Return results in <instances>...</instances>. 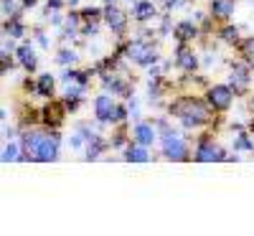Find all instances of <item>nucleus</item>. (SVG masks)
Listing matches in <instances>:
<instances>
[{"instance_id":"23","label":"nucleus","mask_w":254,"mask_h":236,"mask_svg":"<svg viewBox=\"0 0 254 236\" xmlns=\"http://www.w3.org/2000/svg\"><path fill=\"white\" fill-rule=\"evenodd\" d=\"M102 147H104V145H102V140H99L97 135H92V137H89V150H87V153H89V158H92V160H94V158H99V153H102Z\"/></svg>"},{"instance_id":"31","label":"nucleus","mask_w":254,"mask_h":236,"mask_svg":"<svg viewBox=\"0 0 254 236\" xmlns=\"http://www.w3.org/2000/svg\"><path fill=\"white\" fill-rule=\"evenodd\" d=\"M104 3H110V5H112V3H115V0H104Z\"/></svg>"},{"instance_id":"24","label":"nucleus","mask_w":254,"mask_h":236,"mask_svg":"<svg viewBox=\"0 0 254 236\" xmlns=\"http://www.w3.org/2000/svg\"><path fill=\"white\" fill-rule=\"evenodd\" d=\"M221 38L226 41V44H237V41H239V31L231 28V26H226V28L221 31Z\"/></svg>"},{"instance_id":"18","label":"nucleus","mask_w":254,"mask_h":236,"mask_svg":"<svg viewBox=\"0 0 254 236\" xmlns=\"http://www.w3.org/2000/svg\"><path fill=\"white\" fill-rule=\"evenodd\" d=\"M239 54L244 56L247 63H252V66H254V36H249V38L242 41V44H239Z\"/></svg>"},{"instance_id":"5","label":"nucleus","mask_w":254,"mask_h":236,"mask_svg":"<svg viewBox=\"0 0 254 236\" xmlns=\"http://www.w3.org/2000/svg\"><path fill=\"white\" fill-rule=\"evenodd\" d=\"M196 160H198V163H221V160H226V155H224V150H221L216 142L201 140V145H198V150H196Z\"/></svg>"},{"instance_id":"19","label":"nucleus","mask_w":254,"mask_h":236,"mask_svg":"<svg viewBox=\"0 0 254 236\" xmlns=\"http://www.w3.org/2000/svg\"><path fill=\"white\" fill-rule=\"evenodd\" d=\"M5 33L18 38V36H23V23L18 20V15H10V20H5Z\"/></svg>"},{"instance_id":"8","label":"nucleus","mask_w":254,"mask_h":236,"mask_svg":"<svg viewBox=\"0 0 254 236\" xmlns=\"http://www.w3.org/2000/svg\"><path fill=\"white\" fill-rule=\"evenodd\" d=\"M155 127L153 124H147V122H140V124H135V130H132V140L137 142V145H153L155 142Z\"/></svg>"},{"instance_id":"1","label":"nucleus","mask_w":254,"mask_h":236,"mask_svg":"<svg viewBox=\"0 0 254 236\" xmlns=\"http://www.w3.org/2000/svg\"><path fill=\"white\" fill-rule=\"evenodd\" d=\"M171 112L186 124V127H203L208 124L211 119V112H208V107L196 99V97H181L178 102L171 104Z\"/></svg>"},{"instance_id":"14","label":"nucleus","mask_w":254,"mask_h":236,"mask_svg":"<svg viewBox=\"0 0 254 236\" xmlns=\"http://www.w3.org/2000/svg\"><path fill=\"white\" fill-rule=\"evenodd\" d=\"M44 117H46V124H54V127H59L61 122H64V107L61 104H56V102H51L46 110H44Z\"/></svg>"},{"instance_id":"22","label":"nucleus","mask_w":254,"mask_h":236,"mask_svg":"<svg viewBox=\"0 0 254 236\" xmlns=\"http://www.w3.org/2000/svg\"><path fill=\"white\" fill-rule=\"evenodd\" d=\"M18 153H20L18 145H15V142H10V145L3 150V155H0V160H3V163H13V160H18Z\"/></svg>"},{"instance_id":"20","label":"nucleus","mask_w":254,"mask_h":236,"mask_svg":"<svg viewBox=\"0 0 254 236\" xmlns=\"http://www.w3.org/2000/svg\"><path fill=\"white\" fill-rule=\"evenodd\" d=\"M145 49H147V44H142V41H132V44L127 46V56L135 59V63H137V59L145 54Z\"/></svg>"},{"instance_id":"11","label":"nucleus","mask_w":254,"mask_h":236,"mask_svg":"<svg viewBox=\"0 0 254 236\" xmlns=\"http://www.w3.org/2000/svg\"><path fill=\"white\" fill-rule=\"evenodd\" d=\"M18 59H20V66H23L26 71H33L38 66V59H36V49L31 44H23L18 49Z\"/></svg>"},{"instance_id":"13","label":"nucleus","mask_w":254,"mask_h":236,"mask_svg":"<svg viewBox=\"0 0 254 236\" xmlns=\"http://www.w3.org/2000/svg\"><path fill=\"white\" fill-rule=\"evenodd\" d=\"M125 158L130 160V163H147V160H150V155H147V147H145V145H137V142H132L130 147H127Z\"/></svg>"},{"instance_id":"17","label":"nucleus","mask_w":254,"mask_h":236,"mask_svg":"<svg viewBox=\"0 0 254 236\" xmlns=\"http://www.w3.org/2000/svg\"><path fill=\"white\" fill-rule=\"evenodd\" d=\"M36 89H38L41 97H54V76H51V74H41Z\"/></svg>"},{"instance_id":"10","label":"nucleus","mask_w":254,"mask_h":236,"mask_svg":"<svg viewBox=\"0 0 254 236\" xmlns=\"http://www.w3.org/2000/svg\"><path fill=\"white\" fill-rule=\"evenodd\" d=\"M176 63H178V69H183V71H196V69H198V56L190 51V49L181 46V49H178Z\"/></svg>"},{"instance_id":"29","label":"nucleus","mask_w":254,"mask_h":236,"mask_svg":"<svg viewBox=\"0 0 254 236\" xmlns=\"http://www.w3.org/2000/svg\"><path fill=\"white\" fill-rule=\"evenodd\" d=\"M20 3H23V5L28 8V5H36V0H20Z\"/></svg>"},{"instance_id":"25","label":"nucleus","mask_w":254,"mask_h":236,"mask_svg":"<svg viewBox=\"0 0 254 236\" xmlns=\"http://www.w3.org/2000/svg\"><path fill=\"white\" fill-rule=\"evenodd\" d=\"M56 61H59V63H74V61H76V54L69 51V49H64V51H59Z\"/></svg>"},{"instance_id":"28","label":"nucleus","mask_w":254,"mask_h":236,"mask_svg":"<svg viewBox=\"0 0 254 236\" xmlns=\"http://www.w3.org/2000/svg\"><path fill=\"white\" fill-rule=\"evenodd\" d=\"M237 147H239V150H249V147H254V145L247 140V135H242V137L237 140Z\"/></svg>"},{"instance_id":"3","label":"nucleus","mask_w":254,"mask_h":236,"mask_svg":"<svg viewBox=\"0 0 254 236\" xmlns=\"http://www.w3.org/2000/svg\"><path fill=\"white\" fill-rule=\"evenodd\" d=\"M206 97H208V107L214 112H226L231 102H234V92H231V87H224V84H214Z\"/></svg>"},{"instance_id":"16","label":"nucleus","mask_w":254,"mask_h":236,"mask_svg":"<svg viewBox=\"0 0 254 236\" xmlns=\"http://www.w3.org/2000/svg\"><path fill=\"white\" fill-rule=\"evenodd\" d=\"M155 15V5L147 3V0H140V3H135V18L137 20H150Z\"/></svg>"},{"instance_id":"26","label":"nucleus","mask_w":254,"mask_h":236,"mask_svg":"<svg viewBox=\"0 0 254 236\" xmlns=\"http://www.w3.org/2000/svg\"><path fill=\"white\" fill-rule=\"evenodd\" d=\"M99 15H102V10H97V8H87L81 13V18L87 20V23H94V20H99Z\"/></svg>"},{"instance_id":"9","label":"nucleus","mask_w":254,"mask_h":236,"mask_svg":"<svg viewBox=\"0 0 254 236\" xmlns=\"http://www.w3.org/2000/svg\"><path fill=\"white\" fill-rule=\"evenodd\" d=\"M104 20H107V26H110L115 33H122V31L127 28V15H125L122 10L112 8V5L104 10Z\"/></svg>"},{"instance_id":"21","label":"nucleus","mask_w":254,"mask_h":236,"mask_svg":"<svg viewBox=\"0 0 254 236\" xmlns=\"http://www.w3.org/2000/svg\"><path fill=\"white\" fill-rule=\"evenodd\" d=\"M155 61H158V51H155V49H150V46H147V49H145V54L137 59L140 66H150V63H155Z\"/></svg>"},{"instance_id":"12","label":"nucleus","mask_w":254,"mask_h":236,"mask_svg":"<svg viewBox=\"0 0 254 236\" xmlns=\"http://www.w3.org/2000/svg\"><path fill=\"white\" fill-rule=\"evenodd\" d=\"M231 13H234V0H211V15L226 20Z\"/></svg>"},{"instance_id":"30","label":"nucleus","mask_w":254,"mask_h":236,"mask_svg":"<svg viewBox=\"0 0 254 236\" xmlns=\"http://www.w3.org/2000/svg\"><path fill=\"white\" fill-rule=\"evenodd\" d=\"M252 135H254V119H252Z\"/></svg>"},{"instance_id":"7","label":"nucleus","mask_w":254,"mask_h":236,"mask_svg":"<svg viewBox=\"0 0 254 236\" xmlns=\"http://www.w3.org/2000/svg\"><path fill=\"white\" fill-rule=\"evenodd\" d=\"M231 87H234L231 89L234 94H242L249 87V69L242 66V63H234V69H231Z\"/></svg>"},{"instance_id":"27","label":"nucleus","mask_w":254,"mask_h":236,"mask_svg":"<svg viewBox=\"0 0 254 236\" xmlns=\"http://www.w3.org/2000/svg\"><path fill=\"white\" fill-rule=\"evenodd\" d=\"M125 117H127V110H125V107H117V104H115V110H112V119H110V122H122Z\"/></svg>"},{"instance_id":"15","label":"nucleus","mask_w":254,"mask_h":236,"mask_svg":"<svg viewBox=\"0 0 254 236\" xmlns=\"http://www.w3.org/2000/svg\"><path fill=\"white\" fill-rule=\"evenodd\" d=\"M196 26L190 23V20H181V23L176 26V38L181 41V44H186V41H190V38H196Z\"/></svg>"},{"instance_id":"6","label":"nucleus","mask_w":254,"mask_h":236,"mask_svg":"<svg viewBox=\"0 0 254 236\" xmlns=\"http://www.w3.org/2000/svg\"><path fill=\"white\" fill-rule=\"evenodd\" d=\"M112 110H115V99L110 94H99L94 99V115L99 122H110L112 119Z\"/></svg>"},{"instance_id":"2","label":"nucleus","mask_w":254,"mask_h":236,"mask_svg":"<svg viewBox=\"0 0 254 236\" xmlns=\"http://www.w3.org/2000/svg\"><path fill=\"white\" fill-rule=\"evenodd\" d=\"M59 158V137L56 135H41L33 150V160L38 163H54Z\"/></svg>"},{"instance_id":"4","label":"nucleus","mask_w":254,"mask_h":236,"mask_svg":"<svg viewBox=\"0 0 254 236\" xmlns=\"http://www.w3.org/2000/svg\"><path fill=\"white\" fill-rule=\"evenodd\" d=\"M163 153H165V158H171V160H188L186 142L178 135H171V132L163 137Z\"/></svg>"}]
</instances>
